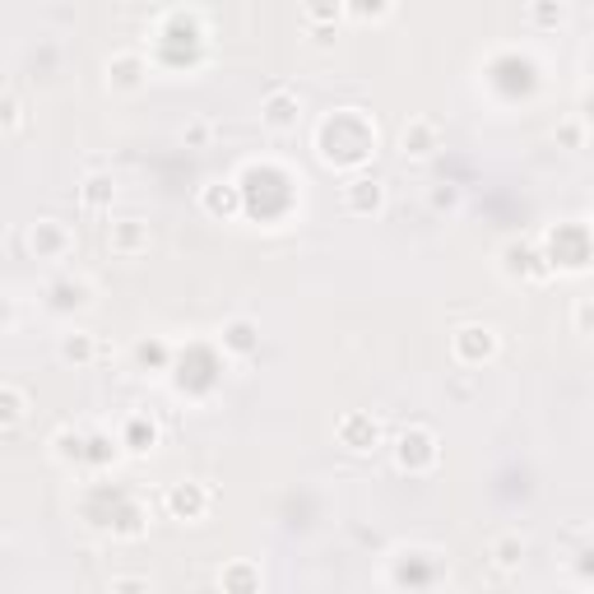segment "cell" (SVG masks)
I'll list each match as a JSON object with an SVG mask.
<instances>
[{
	"mask_svg": "<svg viewBox=\"0 0 594 594\" xmlns=\"http://www.w3.org/2000/svg\"><path fill=\"white\" fill-rule=\"evenodd\" d=\"M502 353V334L498 325H483V321H469L450 334V358L455 367H488L492 358Z\"/></svg>",
	"mask_w": 594,
	"mask_h": 594,
	"instance_id": "obj_1",
	"label": "cell"
},
{
	"mask_svg": "<svg viewBox=\"0 0 594 594\" xmlns=\"http://www.w3.org/2000/svg\"><path fill=\"white\" fill-rule=\"evenodd\" d=\"M442 460V446H437V432L432 427H409L395 437V465L404 473H432Z\"/></svg>",
	"mask_w": 594,
	"mask_h": 594,
	"instance_id": "obj_2",
	"label": "cell"
},
{
	"mask_svg": "<svg viewBox=\"0 0 594 594\" xmlns=\"http://www.w3.org/2000/svg\"><path fill=\"white\" fill-rule=\"evenodd\" d=\"M103 242H107V251L116 255V261H140V255H149V247H153V228L145 219H135V214H126V219L107 224Z\"/></svg>",
	"mask_w": 594,
	"mask_h": 594,
	"instance_id": "obj_3",
	"label": "cell"
},
{
	"mask_svg": "<svg viewBox=\"0 0 594 594\" xmlns=\"http://www.w3.org/2000/svg\"><path fill=\"white\" fill-rule=\"evenodd\" d=\"M442 122L437 116H409V122L400 126V153L409 158V163H427V158H437L442 153Z\"/></svg>",
	"mask_w": 594,
	"mask_h": 594,
	"instance_id": "obj_4",
	"label": "cell"
},
{
	"mask_svg": "<svg viewBox=\"0 0 594 594\" xmlns=\"http://www.w3.org/2000/svg\"><path fill=\"white\" fill-rule=\"evenodd\" d=\"M163 506H168V516H172V521L195 525V521H205V516H209L214 492H209V483H201V479H182V483H172V488H168Z\"/></svg>",
	"mask_w": 594,
	"mask_h": 594,
	"instance_id": "obj_5",
	"label": "cell"
},
{
	"mask_svg": "<svg viewBox=\"0 0 594 594\" xmlns=\"http://www.w3.org/2000/svg\"><path fill=\"white\" fill-rule=\"evenodd\" d=\"M28 251H33V261L56 265L75 251V232L61 219H37V224H28Z\"/></svg>",
	"mask_w": 594,
	"mask_h": 594,
	"instance_id": "obj_6",
	"label": "cell"
},
{
	"mask_svg": "<svg viewBox=\"0 0 594 594\" xmlns=\"http://www.w3.org/2000/svg\"><path fill=\"white\" fill-rule=\"evenodd\" d=\"M334 437H340V446L349 455H372L376 446H381V423L372 419V413L363 409H349L340 423H334Z\"/></svg>",
	"mask_w": 594,
	"mask_h": 594,
	"instance_id": "obj_7",
	"label": "cell"
},
{
	"mask_svg": "<svg viewBox=\"0 0 594 594\" xmlns=\"http://www.w3.org/2000/svg\"><path fill=\"white\" fill-rule=\"evenodd\" d=\"M219 349L232 363L255 358V353H261V325H255L251 316H228V321L219 325Z\"/></svg>",
	"mask_w": 594,
	"mask_h": 594,
	"instance_id": "obj_8",
	"label": "cell"
},
{
	"mask_svg": "<svg viewBox=\"0 0 594 594\" xmlns=\"http://www.w3.org/2000/svg\"><path fill=\"white\" fill-rule=\"evenodd\" d=\"M149 84V56L145 52H112L107 56V89L112 93H140Z\"/></svg>",
	"mask_w": 594,
	"mask_h": 594,
	"instance_id": "obj_9",
	"label": "cell"
},
{
	"mask_svg": "<svg viewBox=\"0 0 594 594\" xmlns=\"http://www.w3.org/2000/svg\"><path fill=\"white\" fill-rule=\"evenodd\" d=\"M201 209L209 214V219L232 224V219H242L247 195H242V186H237V182H224V176H214V182L201 186Z\"/></svg>",
	"mask_w": 594,
	"mask_h": 594,
	"instance_id": "obj_10",
	"label": "cell"
},
{
	"mask_svg": "<svg viewBox=\"0 0 594 594\" xmlns=\"http://www.w3.org/2000/svg\"><path fill=\"white\" fill-rule=\"evenodd\" d=\"M297 122H302V98L293 89H270L261 103V126L270 135H288V130H297Z\"/></svg>",
	"mask_w": 594,
	"mask_h": 594,
	"instance_id": "obj_11",
	"label": "cell"
},
{
	"mask_svg": "<svg viewBox=\"0 0 594 594\" xmlns=\"http://www.w3.org/2000/svg\"><path fill=\"white\" fill-rule=\"evenodd\" d=\"M340 201H344V214H353V219H372V214L386 209V182H376V176H353Z\"/></svg>",
	"mask_w": 594,
	"mask_h": 594,
	"instance_id": "obj_12",
	"label": "cell"
},
{
	"mask_svg": "<svg viewBox=\"0 0 594 594\" xmlns=\"http://www.w3.org/2000/svg\"><path fill=\"white\" fill-rule=\"evenodd\" d=\"M28 409H33V400H28L24 386L19 381L0 386V432H5V437H14V432L28 423Z\"/></svg>",
	"mask_w": 594,
	"mask_h": 594,
	"instance_id": "obj_13",
	"label": "cell"
},
{
	"mask_svg": "<svg viewBox=\"0 0 594 594\" xmlns=\"http://www.w3.org/2000/svg\"><path fill=\"white\" fill-rule=\"evenodd\" d=\"M525 552H529V544L511 529V534H498V539L488 544V562H492V571H502V576H516V571L525 567Z\"/></svg>",
	"mask_w": 594,
	"mask_h": 594,
	"instance_id": "obj_14",
	"label": "cell"
},
{
	"mask_svg": "<svg viewBox=\"0 0 594 594\" xmlns=\"http://www.w3.org/2000/svg\"><path fill=\"white\" fill-rule=\"evenodd\" d=\"M56 353H61L66 367H93V363H98V334L70 325V330L61 334V344H56Z\"/></svg>",
	"mask_w": 594,
	"mask_h": 594,
	"instance_id": "obj_15",
	"label": "cell"
},
{
	"mask_svg": "<svg viewBox=\"0 0 594 594\" xmlns=\"http://www.w3.org/2000/svg\"><path fill=\"white\" fill-rule=\"evenodd\" d=\"M47 307L52 311H89L93 307V284L89 279H56L47 288Z\"/></svg>",
	"mask_w": 594,
	"mask_h": 594,
	"instance_id": "obj_16",
	"label": "cell"
},
{
	"mask_svg": "<svg viewBox=\"0 0 594 594\" xmlns=\"http://www.w3.org/2000/svg\"><path fill=\"white\" fill-rule=\"evenodd\" d=\"M79 205L89 214H107L116 205V176L112 172H89L84 182H79Z\"/></svg>",
	"mask_w": 594,
	"mask_h": 594,
	"instance_id": "obj_17",
	"label": "cell"
},
{
	"mask_svg": "<svg viewBox=\"0 0 594 594\" xmlns=\"http://www.w3.org/2000/svg\"><path fill=\"white\" fill-rule=\"evenodd\" d=\"M122 446H126L130 455H149V450L158 446V423L149 419V413H135V419H126Z\"/></svg>",
	"mask_w": 594,
	"mask_h": 594,
	"instance_id": "obj_18",
	"label": "cell"
},
{
	"mask_svg": "<svg viewBox=\"0 0 594 594\" xmlns=\"http://www.w3.org/2000/svg\"><path fill=\"white\" fill-rule=\"evenodd\" d=\"M349 14V0H302V24L307 28H340Z\"/></svg>",
	"mask_w": 594,
	"mask_h": 594,
	"instance_id": "obj_19",
	"label": "cell"
},
{
	"mask_svg": "<svg viewBox=\"0 0 594 594\" xmlns=\"http://www.w3.org/2000/svg\"><path fill=\"white\" fill-rule=\"evenodd\" d=\"M24 126H28L24 98H19V89H5V103H0V130L14 140V135H24Z\"/></svg>",
	"mask_w": 594,
	"mask_h": 594,
	"instance_id": "obj_20",
	"label": "cell"
},
{
	"mask_svg": "<svg viewBox=\"0 0 594 594\" xmlns=\"http://www.w3.org/2000/svg\"><path fill=\"white\" fill-rule=\"evenodd\" d=\"M219 585H224V590H261V567L232 562V567L219 571Z\"/></svg>",
	"mask_w": 594,
	"mask_h": 594,
	"instance_id": "obj_21",
	"label": "cell"
},
{
	"mask_svg": "<svg viewBox=\"0 0 594 594\" xmlns=\"http://www.w3.org/2000/svg\"><path fill=\"white\" fill-rule=\"evenodd\" d=\"M567 19V5H558V0H534L529 5V24H539V28H558Z\"/></svg>",
	"mask_w": 594,
	"mask_h": 594,
	"instance_id": "obj_22",
	"label": "cell"
},
{
	"mask_svg": "<svg viewBox=\"0 0 594 594\" xmlns=\"http://www.w3.org/2000/svg\"><path fill=\"white\" fill-rule=\"evenodd\" d=\"M349 14L353 19H386L390 14V0H349Z\"/></svg>",
	"mask_w": 594,
	"mask_h": 594,
	"instance_id": "obj_23",
	"label": "cell"
},
{
	"mask_svg": "<svg viewBox=\"0 0 594 594\" xmlns=\"http://www.w3.org/2000/svg\"><path fill=\"white\" fill-rule=\"evenodd\" d=\"M571 325H576V334H594V297H581L571 307Z\"/></svg>",
	"mask_w": 594,
	"mask_h": 594,
	"instance_id": "obj_24",
	"label": "cell"
},
{
	"mask_svg": "<svg viewBox=\"0 0 594 594\" xmlns=\"http://www.w3.org/2000/svg\"><path fill=\"white\" fill-rule=\"evenodd\" d=\"M135 358H140V367H149V363H153V367H168L172 353H168V344H158V340L149 344V340H145L140 349H135Z\"/></svg>",
	"mask_w": 594,
	"mask_h": 594,
	"instance_id": "obj_25",
	"label": "cell"
},
{
	"mask_svg": "<svg viewBox=\"0 0 594 594\" xmlns=\"http://www.w3.org/2000/svg\"><path fill=\"white\" fill-rule=\"evenodd\" d=\"M182 140H186V149H205V145L214 140V126H209V122H191V126L182 130Z\"/></svg>",
	"mask_w": 594,
	"mask_h": 594,
	"instance_id": "obj_26",
	"label": "cell"
},
{
	"mask_svg": "<svg viewBox=\"0 0 594 594\" xmlns=\"http://www.w3.org/2000/svg\"><path fill=\"white\" fill-rule=\"evenodd\" d=\"M107 590H112V594H122V590H153V581H149V576H112Z\"/></svg>",
	"mask_w": 594,
	"mask_h": 594,
	"instance_id": "obj_27",
	"label": "cell"
},
{
	"mask_svg": "<svg viewBox=\"0 0 594 594\" xmlns=\"http://www.w3.org/2000/svg\"><path fill=\"white\" fill-rule=\"evenodd\" d=\"M558 135H562V140H567L571 149H581V135H585V130H581V122H567Z\"/></svg>",
	"mask_w": 594,
	"mask_h": 594,
	"instance_id": "obj_28",
	"label": "cell"
},
{
	"mask_svg": "<svg viewBox=\"0 0 594 594\" xmlns=\"http://www.w3.org/2000/svg\"><path fill=\"white\" fill-rule=\"evenodd\" d=\"M590 75H594V61H590Z\"/></svg>",
	"mask_w": 594,
	"mask_h": 594,
	"instance_id": "obj_29",
	"label": "cell"
}]
</instances>
